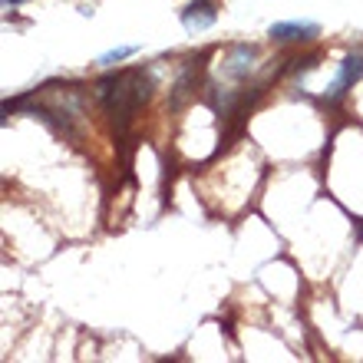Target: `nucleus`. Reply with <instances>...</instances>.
Returning <instances> with one entry per match:
<instances>
[{
    "instance_id": "2",
    "label": "nucleus",
    "mask_w": 363,
    "mask_h": 363,
    "mask_svg": "<svg viewBox=\"0 0 363 363\" xmlns=\"http://www.w3.org/2000/svg\"><path fill=\"white\" fill-rule=\"evenodd\" d=\"M360 77H363V53H350V57L340 63V73H337V79L330 83V89H327V103L344 99V96L354 89V83Z\"/></svg>"
},
{
    "instance_id": "8",
    "label": "nucleus",
    "mask_w": 363,
    "mask_h": 363,
    "mask_svg": "<svg viewBox=\"0 0 363 363\" xmlns=\"http://www.w3.org/2000/svg\"><path fill=\"white\" fill-rule=\"evenodd\" d=\"M17 4H23V0H4V7H17Z\"/></svg>"
},
{
    "instance_id": "4",
    "label": "nucleus",
    "mask_w": 363,
    "mask_h": 363,
    "mask_svg": "<svg viewBox=\"0 0 363 363\" xmlns=\"http://www.w3.org/2000/svg\"><path fill=\"white\" fill-rule=\"evenodd\" d=\"M255 57H258V50L248 47V43H235V47H228V53H225V63H221V73L231 79H245L255 69Z\"/></svg>"
},
{
    "instance_id": "6",
    "label": "nucleus",
    "mask_w": 363,
    "mask_h": 363,
    "mask_svg": "<svg viewBox=\"0 0 363 363\" xmlns=\"http://www.w3.org/2000/svg\"><path fill=\"white\" fill-rule=\"evenodd\" d=\"M135 50H139V47H119V50H109V53H103V57L96 60V63L109 69V67H116V63H123L125 57H133Z\"/></svg>"
},
{
    "instance_id": "7",
    "label": "nucleus",
    "mask_w": 363,
    "mask_h": 363,
    "mask_svg": "<svg viewBox=\"0 0 363 363\" xmlns=\"http://www.w3.org/2000/svg\"><path fill=\"white\" fill-rule=\"evenodd\" d=\"M357 238H360V241H363V218H360V221H357Z\"/></svg>"
},
{
    "instance_id": "5",
    "label": "nucleus",
    "mask_w": 363,
    "mask_h": 363,
    "mask_svg": "<svg viewBox=\"0 0 363 363\" xmlns=\"http://www.w3.org/2000/svg\"><path fill=\"white\" fill-rule=\"evenodd\" d=\"M215 20H218V7H215V0H195V4H189V7L182 10V27L189 30V33H201V30H208Z\"/></svg>"
},
{
    "instance_id": "1",
    "label": "nucleus",
    "mask_w": 363,
    "mask_h": 363,
    "mask_svg": "<svg viewBox=\"0 0 363 363\" xmlns=\"http://www.w3.org/2000/svg\"><path fill=\"white\" fill-rule=\"evenodd\" d=\"M96 96H99V103H103L106 113L116 119V125H119V129H125L135 109H139V106L152 96V79H149V73H145V69L109 73V77L99 79Z\"/></svg>"
},
{
    "instance_id": "3",
    "label": "nucleus",
    "mask_w": 363,
    "mask_h": 363,
    "mask_svg": "<svg viewBox=\"0 0 363 363\" xmlns=\"http://www.w3.org/2000/svg\"><path fill=\"white\" fill-rule=\"evenodd\" d=\"M268 37L277 43H311V40L320 37V27L317 23H301V20H287V23H271Z\"/></svg>"
}]
</instances>
